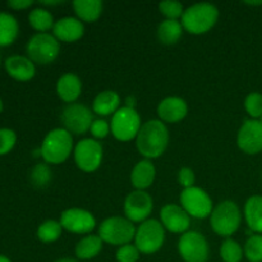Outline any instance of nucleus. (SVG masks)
Returning <instances> with one entry per match:
<instances>
[{"mask_svg": "<svg viewBox=\"0 0 262 262\" xmlns=\"http://www.w3.org/2000/svg\"><path fill=\"white\" fill-rule=\"evenodd\" d=\"M169 145V130L160 119L143 123L136 137V146L141 155L147 160L160 158Z\"/></svg>", "mask_w": 262, "mask_h": 262, "instance_id": "obj_1", "label": "nucleus"}, {"mask_svg": "<svg viewBox=\"0 0 262 262\" xmlns=\"http://www.w3.org/2000/svg\"><path fill=\"white\" fill-rule=\"evenodd\" d=\"M219 10L211 3H197L184 9L181 18L183 30L192 35L206 33L216 25Z\"/></svg>", "mask_w": 262, "mask_h": 262, "instance_id": "obj_2", "label": "nucleus"}, {"mask_svg": "<svg viewBox=\"0 0 262 262\" xmlns=\"http://www.w3.org/2000/svg\"><path fill=\"white\" fill-rule=\"evenodd\" d=\"M40 151L46 164L58 165L71 156L73 151V137L64 128L51 129L43 138Z\"/></svg>", "mask_w": 262, "mask_h": 262, "instance_id": "obj_3", "label": "nucleus"}, {"mask_svg": "<svg viewBox=\"0 0 262 262\" xmlns=\"http://www.w3.org/2000/svg\"><path fill=\"white\" fill-rule=\"evenodd\" d=\"M242 223V212L234 201L225 200L217 204L210 215V225L211 229L217 235L224 238H230L241 227Z\"/></svg>", "mask_w": 262, "mask_h": 262, "instance_id": "obj_4", "label": "nucleus"}, {"mask_svg": "<svg viewBox=\"0 0 262 262\" xmlns=\"http://www.w3.org/2000/svg\"><path fill=\"white\" fill-rule=\"evenodd\" d=\"M136 228L127 217L112 216L105 219L99 228L102 242L112 246H124L135 239Z\"/></svg>", "mask_w": 262, "mask_h": 262, "instance_id": "obj_5", "label": "nucleus"}, {"mask_svg": "<svg viewBox=\"0 0 262 262\" xmlns=\"http://www.w3.org/2000/svg\"><path fill=\"white\" fill-rule=\"evenodd\" d=\"M26 51L33 63L45 66L56 60L60 54V43L54 35L37 32L28 40Z\"/></svg>", "mask_w": 262, "mask_h": 262, "instance_id": "obj_6", "label": "nucleus"}, {"mask_svg": "<svg viewBox=\"0 0 262 262\" xmlns=\"http://www.w3.org/2000/svg\"><path fill=\"white\" fill-rule=\"evenodd\" d=\"M165 242V228L159 220L147 219L136 229L135 245L141 253L152 255L158 252Z\"/></svg>", "mask_w": 262, "mask_h": 262, "instance_id": "obj_7", "label": "nucleus"}, {"mask_svg": "<svg viewBox=\"0 0 262 262\" xmlns=\"http://www.w3.org/2000/svg\"><path fill=\"white\" fill-rule=\"evenodd\" d=\"M142 123L137 110L133 107L122 106L112 117L110 129L113 136L122 142H128L137 137Z\"/></svg>", "mask_w": 262, "mask_h": 262, "instance_id": "obj_8", "label": "nucleus"}, {"mask_svg": "<svg viewBox=\"0 0 262 262\" xmlns=\"http://www.w3.org/2000/svg\"><path fill=\"white\" fill-rule=\"evenodd\" d=\"M179 202L184 211L194 219L210 217L214 210L211 197L207 194L206 191L196 186L191 188H184L179 196Z\"/></svg>", "mask_w": 262, "mask_h": 262, "instance_id": "obj_9", "label": "nucleus"}, {"mask_svg": "<svg viewBox=\"0 0 262 262\" xmlns=\"http://www.w3.org/2000/svg\"><path fill=\"white\" fill-rule=\"evenodd\" d=\"M60 122L63 123L64 129L71 135H84L91 128L94 122L92 112L83 104L73 102L63 107L60 113Z\"/></svg>", "mask_w": 262, "mask_h": 262, "instance_id": "obj_10", "label": "nucleus"}, {"mask_svg": "<svg viewBox=\"0 0 262 262\" xmlns=\"http://www.w3.org/2000/svg\"><path fill=\"white\" fill-rule=\"evenodd\" d=\"M178 252L184 262H207L210 247L206 238L196 230H189L181 235Z\"/></svg>", "mask_w": 262, "mask_h": 262, "instance_id": "obj_11", "label": "nucleus"}, {"mask_svg": "<svg viewBox=\"0 0 262 262\" xmlns=\"http://www.w3.org/2000/svg\"><path fill=\"white\" fill-rule=\"evenodd\" d=\"M101 143L94 138H83L74 147V161L78 169L84 173H94L100 168L102 163Z\"/></svg>", "mask_w": 262, "mask_h": 262, "instance_id": "obj_12", "label": "nucleus"}, {"mask_svg": "<svg viewBox=\"0 0 262 262\" xmlns=\"http://www.w3.org/2000/svg\"><path fill=\"white\" fill-rule=\"evenodd\" d=\"M154 209L152 197L146 191L130 192L124 200V214L129 222L143 223L148 219Z\"/></svg>", "mask_w": 262, "mask_h": 262, "instance_id": "obj_13", "label": "nucleus"}, {"mask_svg": "<svg viewBox=\"0 0 262 262\" xmlns=\"http://www.w3.org/2000/svg\"><path fill=\"white\" fill-rule=\"evenodd\" d=\"M60 224L63 229L74 234H89L96 227V219L87 210L72 207L61 212Z\"/></svg>", "mask_w": 262, "mask_h": 262, "instance_id": "obj_14", "label": "nucleus"}, {"mask_svg": "<svg viewBox=\"0 0 262 262\" xmlns=\"http://www.w3.org/2000/svg\"><path fill=\"white\" fill-rule=\"evenodd\" d=\"M238 147L247 155H256L262 151V122L247 119L238 130Z\"/></svg>", "mask_w": 262, "mask_h": 262, "instance_id": "obj_15", "label": "nucleus"}, {"mask_svg": "<svg viewBox=\"0 0 262 262\" xmlns=\"http://www.w3.org/2000/svg\"><path fill=\"white\" fill-rule=\"evenodd\" d=\"M160 223L169 232L184 234L188 232L191 225V216L184 211L181 205L166 204L160 210Z\"/></svg>", "mask_w": 262, "mask_h": 262, "instance_id": "obj_16", "label": "nucleus"}, {"mask_svg": "<svg viewBox=\"0 0 262 262\" xmlns=\"http://www.w3.org/2000/svg\"><path fill=\"white\" fill-rule=\"evenodd\" d=\"M188 114V105L182 97L169 96L161 100L158 106V115L161 122L178 123Z\"/></svg>", "mask_w": 262, "mask_h": 262, "instance_id": "obj_17", "label": "nucleus"}, {"mask_svg": "<svg viewBox=\"0 0 262 262\" xmlns=\"http://www.w3.org/2000/svg\"><path fill=\"white\" fill-rule=\"evenodd\" d=\"M84 25L77 17H63L56 20L53 27V35L58 41L76 42L83 36Z\"/></svg>", "mask_w": 262, "mask_h": 262, "instance_id": "obj_18", "label": "nucleus"}, {"mask_svg": "<svg viewBox=\"0 0 262 262\" xmlns=\"http://www.w3.org/2000/svg\"><path fill=\"white\" fill-rule=\"evenodd\" d=\"M5 71L10 77L20 82L30 81L35 77V63L28 56L12 55L5 59Z\"/></svg>", "mask_w": 262, "mask_h": 262, "instance_id": "obj_19", "label": "nucleus"}, {"mask_svg": "<svg viewBox=\"0 0 262 262\" xmlns=\"http://www.w3.org/2000/svg\"><path fill=\"white\" fill-rule=\"evenodd\" d=\"M56 94L67 104H73L82 94V82L74 73H66L56 82Z\"/></svg>", "mask_w": 262, "mask_h": 262, "instance_id": "obj_20", "label": "nucleus"}, {"mask_svg": "<svg viewBox=\"0 0 262 262\" xmlns=\"http://www.w3.org/2000/svg\"><path fill=\"white\" fill-rule=\"evenodd\" d=\"M156 177V169L155 165L151 163V160L143 159V160L138 161L132 169L130 173V182H132L133 187L138 191H145L148 187L152 186L154 181Z\"/></svg>", "mask_w": 262, "mask_h": 262, "instance_id": "obj_21", "label": "nucleus"}, {"mask_svg": "<svg viewBox=\"0 0 262 262\" xmlns=\"http://www.w3.org/2000/svg\"><path fill=\"white\" fill-rule=\"evenodd\" d=\"M120 96L117 91L113 90H105L100 94L96 95L92 102V112L101 117H107V115H114L117 110L119 109Z\"/></svg>", "mask_w": 262, "mask_h": 262, "instance_id": "obj_22", "label": "nucleus"}, {"mask_svg": "<svg viewBox=\"0 0 262 262\" xmlns=\"http://www.w3.org/2000/svg\"><path fill=\"white\" fill-rule=\"evenodd\" d=\"M245 219L253 234H262V196L255 194L246 201Z\"/></svg>", "mask_w": 262, "mask_h": 262, "instance_id": "obj_23", "label": "nucleus"}, {"mask_svg": "<svg viewBox=\"0 0 262 262\" xmlns=\"http://www.w3.org/2000/svg\"><path fill=\"white\" fill-rule=\"evenodd\" d=\"M73 9L79 20L92 23L102 14L104 4L100 0H76L73 2Z\"/></svg>", "mask_w": 262, "mask_h": 262, "instance_id": "obj_24", "label": "nucleus"}, {"mask_svg": "<svg viewBox=\"0 0 262 262\" xmlns=\"http://www.w3.org/2000/svg\"><path fill=\"white\" fill-rule=\"evenodd\" d=\"M102 245H104V242H102L99 235L90 234L82 238L77 243L74 252H76L78 260H91V258L96 257L101 252Z\"/></svg>", "mask_w": 262, "mask_h": 262, "instance_id": "obj_25", "label": "nucleus"}, {"mask_svg": "<svg viewBox=\"0 0 262 262\" xmlns=\"http://www.w3.org/2000/svg\"><path fill=\"white\" fill-rule=\"evenodd\" d=\"M19 33V25L14 15L0 12V46L13 43Z\"/></svg>", "mask_w": 262, "mask_h": 262, "instance_id": "obj_26", "label": "nucleus"}, {"mask_svg": "<svg viewBox=\"0 0 262 262\" xmlns=\"http://www.w3.org/2000/svg\"><path fill=\"white\" fill-rule=\"evenodd\" d=\"M183 33V26L179 20L165 19L159 25L158 38L164 45H174L179 41Z\"/></svg>", "mask_w": 262, "mask_h": 262, "instance_id": "obj_27", "label": "nucleus"}, {"mask_svg": "<svg viewBox=\"0 0 262 262\" xmlns=\"http://www.w3.org/2000/svg\"><path fill=\"white\" fill-rule=\"evenodd\" d=\"M28 22L33 30L38 31V33H45L49 30H53L54 25H55L53 14L48 9L41 7L31 10L28 14Z\"/></svg>", "mask_w": 262, "mask_h": 262, "instance_id": "obj_28", "label": "nucleus"}, {"mask_svg": "<svg viewBox=\"0 0 262 262\" xmlns=\"http://www.w3.org/2000/svg\"><path fill=\"white\" fill-rule=\"evenodd\" d=\"M63 227L60 222L56 220H46L41 223L40 227L37 228V238L43 243H53L60 238Z\"/></svg>", "mask_w": 262, "mask_h": 262, "instance_id": "obj_29", "label": "nucleus"}, {"mask_svg": "<svg viewBox=\"0 0 262 262\" xmlns=\"http://www.w3.org/2000/svg\"><path fill=\"white\" fill-rule=\"evenodd\" d=\"M219 253L220 258L224 262H241L243 256H245V251H243L242 246L237 241L232 239V238H227L222 243Z\"/></svg>", "mask_w": 262, "mask_h": 262, "instance_id": "obj_30", "label": "nucleus"}, {"mask_svg": "<svg viewBox=\"0 0 262 262\" xmlns=\"http://www.w3.org/2000/svg\"><path fill=\"white\" fill-rule=\"evenodd\" d=\"M245 256L250 262H262V234L250 235L245 243Z\"/></svg>", "mask_w": 262, "mask_h": 262, "instance_id": "obj_31", "label": "nucleus"}, {"mask_svg": "<svg viewBox=\"0 0 262 262\" xmlns=\"http://www.w3.org/2000/svg\"><path fill=\"white\" fill-rule=\"evenodd\" d=\"M31 183L37 188H42L49 184L51 181V170L48 164H36L32 168L30 174Z\"/></svg>", "mask_w": 262, "mask_h": 262, "instance_id": "obj_32", "label": "nucleus"}, {"mask_svg": "<svg viewBox=\"0 0 262 262\" xmlns=\"http://www.w3.org/2000/svg\"><path fill=\"white\" fill-rule=\"evenodd\" d=\"M245 109L251 117V119L262 118V94L260 92H251L245 99Z\"/></svg>", "mask_w": 262, "mask_h": 262, "instance_id": "obj_33", "label": "nucleus"}, {"mask_svg": "<svg viewBox=\"0 0 262 262\" xmlns=\"http://www.w3.org/2000/svg\"><path fill=\"white\" fill-rule=\"evenodd\" d=\"M159 10L163 15H165L166 19L178 20V18H182L184 13V7L181 2L176 0H166L161 2L159 4Z\"/></svg>", "mask_w": 262, "mask_h": 262, "instance_id": "obj_34", "label": "nucleus"}, {"mask_svg": "<svg viewBox=\"0 0 262 262\" xmlns=\"http://www.w3.org/2000/svg\"><path fill=\"white\" fill-rule=\"evenodd\" d=\"M141 252L136 245L128 243V245L120 246L115 253V258L118 262H137L140 260Z\"/></svg>", "mask_w": 262, "mask_h": 262, "instance_id": "obj_35", "label": "nucleus"}, {"mask_svg": "<svg viewBox=\"0 0 262 262\" xmlns=\"http://www.w3.org/2000/svg\"><path fill=\"white\" fill-rule=\"evenodd\" d=\"M17 142V135L10 128H0V156L5 155L14 147Z\"/></svg>", "mask_w": 262, "mask_h": 262, "instance_id": "obj_36", "label": "nucleus"}, {"mask_svg": "<svg viewBox=\"0 0 262 262\" xmlns=\"http://www.w3.org/2000/svg\"><path fill=\"white\" fill-rule=\"evenodd\" d=\"M110 124L105 119H94L90 132L94 140H102L110 133Z\"/></svg>", "mask_w": 262, "mask_h": 262, "instance_id": "obj_37", "label": "nucleus"}, {"mask_svg": "<svg viewBox=\"0 0 262 262\" xmlns=\"http://www.w3.org/2000/svg\"><path fill=\"white\" fill-rule=\"evenodd\" d=\"M178 182L182 187L184 188H191L194 186L196 182V176L194 171L191 168H182L178 173Z\"/></svg>", "mask_w": 262, "mask_h": 262, "instance_id": "obj_38", "label": "nucleus"}, {"mask_svg": "<svg viewBox=\"0 0 262 262\" xmlns=\"http://www.w3.org/2000/svg\"><path fill=\"white\" fill-rule=\"evenodd\" d=\"M33 2H31V0H9V2H8V5H9L12 9L15 10L27 9V8H30Z\"/></svg>", "mask_w": 262, "mask_h": 262, "instance_id": "obj_39", "label": "nucleus"}, {"mask_svg": "<svg viewBox=\"0 0 262 262\" xmlns=\"http://www.w3.org/2000/svg\"><path fill=\"white\" fill-rule=\"evenodd\" d=\"M41 5H59V4H63V2H40Z\"/></svg>", "mask_w": 262, "mask_h": 262, "instance_id": "obj_40", "label": "nucleus"}, {"mask_svg": "<svg viewBox=\"0 0 262 262\" xmlns=\"http://www.w3.org/2000/svg\"><path fill=\"white\" fill-rule=\"evenodd\" d=\"M55 262H78V261L73 260V258H60V260H56Z\"/></svg>", "mask_w": 262, "mask_h": 262, "instance_id": "obj_41", "label": "nucleus"}, {"mask_svg": "<svg viewBox=\"0 0 262 262\" xmlns=\"http://www.w3.org/2000/svg\"><path fill=\"white\" fill-rule=\"evenodd\" d=\"M0 262H12L9 260V258L7 257V256H4V255H0Z\"/></svg>", "mask_w": 262, "mask_h": 262, "instance_id": "obj_42", "label": "nucleus"}, {"mask_svg": "<svg viewBox=\"0 0 262 262\" xmlns=\"http://www.w3.org/2000/svg\"><path fill=\"white\" fill-rule=\"evenodd\" d=\"M246 4H250V5H262V2H246Z\"/></svg>", "mask_w": 262, "mask_h": 262, "instance_id": "obj_43", "label": "nucleus"}, {"mask_svg": "<svg viewBox=\"0 0 262 262\" xmlns=\"http://www.w3.org/2000/svg\"><path fill=\"white\" fill-rule=\"evenodd\" d=\"M3 107H4V105H3V101H2V99H0V113L3 112Z\"/></svg>", "mask_w": 262, "mask_h": 262, "instance_id": "obj_44", "label": "nucleus"}, {"mask_svg": "<svg viewBox=\"0 0 262 262\" xmlns=\"http://www.w3.org/2000/svg\"><path fill=\"white\" fill-rule=\"evenodd\" d=\"M260 120H261V122H262V118H261V119H260Z\"/></svg>", "mask_w": 262, "mask_h": 262, "instance_id": "obj_45", "label": "nucleus"}]
</instances>
